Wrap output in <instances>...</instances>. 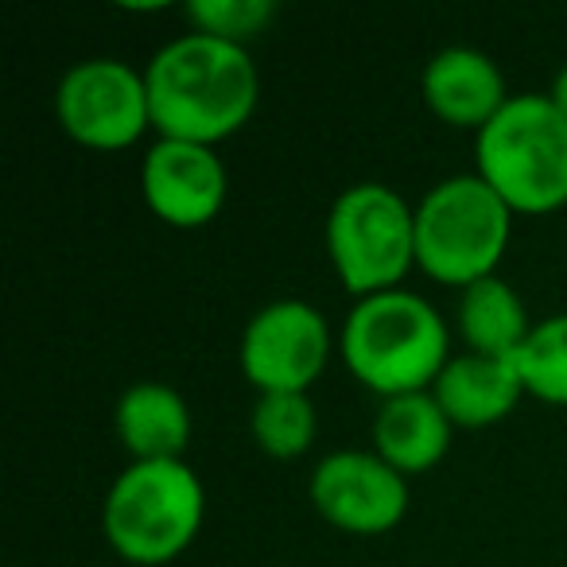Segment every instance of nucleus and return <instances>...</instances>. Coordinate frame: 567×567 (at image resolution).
I'll return each mask as SVG.
<instances>
[{"instance_id": "nucleus-1", "label": "nucleus", "mask_w": 567, "mask_h": 567, "mask_svg": "<svg viewBox=\"0 0 567 567\" xmlns=\"http://www.w3.org/2000/svg\"><path fill=\"white\" fill-rule=\"evenodd\" d=\"M152 128L167 141L214 144L249 125L260 102V74L249 48L187 32L164 43L144 66Z\"/></svg>"}, {"instance_id": "nucleus-2", "label": "nucleus", "mask_w": 567, "mask_h": 567, "mask_svg": "<svg viewBox=\"0 0 567 567\" xmlns=\"http://www.w3.org/2000/svg\"><path fill=\"white\" fill-rule=\"evenodd\" d=\"M342 362L381 401L427 393L451 362V334L440 311L409 288L354 300L342 323Z\"/></svg>"}, {"instance_id": "nucleus-3", "label": "nucleus", "mask_w": 567, "mask_h": 567, "mask_svg": "<svg viewBox=\"0 0 567 567\" xmlns=\"http://www.w3.org/2000/svg\"><path fill=\"white\" fill-rule=\"evenodd\" d=\"M478 175L513 214L567 206V117L548 94H517L474 136Z\"/></svg>"}, {"instance_id": "nucleus-4", "label": "nucleus", "mask_w": 567, "mask_h": 567, "mask_svg": "<svg viewBox=\"0 0 567 567\" xmlns=\"http://www.w3.org/2000/svg\"><path fill=\"white\" fill-rule=\"evenodd\" d=\"M206 517L198 474L175 463H128L105 494V540L125 564L164 567L195 544Z\"/></svg>"}, {"instance_id": "nucleus-5", "label": "nucleus", "mask_w": 567, "mask_h": 567, "mask_svg": "<svg viewBox=\"0 0 567 567\" xmlns=\"http://www.w3.org/2000/svg\"><path fill=\"white\" fill-rule=\"evenodd\" d=\"M513 234V210L478 172L435 183L416 203V268L447 288L497 276Z\"/></svg>"}, {"instance_id": "nucleus-6", "label": "nucleus", "mask_w": 567, "mask_h": 567, "mask_svg": "<svg viewBox=\"0 0 567 567\" xmlns=\"http://www.w3.org/2000/svg\"><path fill=\"white\" fill-rule=\"evenodd\" d=\"M327 257L354 300L401 288L416 268V206L385 183H354L327 214Z\"/></svg>"}, {"instance_id": "nucleus-7", "label": "nucleus", "mask_w": 567, "mask_h": 567, "mask_svg": "<svg viewBox=\"0 0 567 567\" xmlns=\"http://www.w3.org/2000/svg\"><path fill=\"white\" fill-rule=\"evenodd\" d=\"M55 117L82 148H133L152 128L148 79L121 59H82L59 79Z\"/></svg>"}, {"instance_id": "nucleus-8", "label": "nucleus", "mask_w": 567, "mask_h": 567, "mask_svg": "<svg viewBox=\"0 0 567 567\" xmlns=\"http://www.w3.org/2000/svg\"><path fill=\"white\" fill-rule=\"evenodd\" d=\"M241 373L257 393H308L331 362V327L308 300H272L245 323Z\"/></svg>"}, {"instance_id": "nucleus-9", "label": "nucleus", "mask_w": 567, "mask_h": 567, "mask_svg": "<svg viewBox=\"0 0 567 567\" xmlns=\"http://www.w3.org/2000/svg\"><path fill=\"white\" fill-rule=\"evenodd\" d=\"M308 494L319 517L350 536L393 533L409 513V478L378 451H334L319 458Z\"/></svg>"}, {"instance_id": "nucleus-10", "label": "nucleus", "mask_w": 567, "mask_h": 567, "mask_svg": "<svg viewBox=\"0 0 567 567\" xmlns=\"http://www.w3.org/2000/svg\"><path fill=\"white\" fill-rule=\"evenodd\" d=\"M226 164L206 144L167 141L159 136L141 164V195L144 206L164 226L203 229L226 206Z\"/></svg>"}, {"instance_id": "nucleus-11", "label": "nucleus", "mask_w": 567, "mask_h": 567, "mask_svg": "<svg viewBox=\"0 0 567 567\" xmlns=\"http://www.w3.org/2000/svg\"><path fill=\"white\" fill-rule=\"evenodd\" d=\"M424 105L451 128H471L474 136L502 113L509 102L505 74L486 51L474 48H443L427 59L420 74Z\"/></svg>"}, {"instance_id": "nucleus-12", "label": "nucleus", "mask_w": 567, "mask_h": 567, "mask_svg": "<svg viewBox=\"0 0 567 567\" xmlns=\"http://www.w3.org/2000/svg\"><path fill=\"white\" fill-rule=\"evenodd\" d=\"M432 396L455 427H489L509 416L520 404V396L528 393L513 358H489L466 350L463 358H451L443 365Z\"/></svg>"}, {"instance_id": "nucleus-13", "label": "nucleus", "mask_w": 567, "mask_h": 567, "mask_svg": "<svg viewBox=\"0 0 567 567\" xmlns=\"http://www.w3.org/2000/svg\"><path fill=\"white\" fill-rule=\"evenodd\" d=\"M113 432L133 463H175L190 447L187 396L159 381L128 385L113 409Z\"/></svg>"}, {"instance_id": "nucleus-14", "label": "nucleus", "mask_w": 567, "mask_h": 567, "mask_svg": "<svg viewBox=\"0 0 567 567\" xmlns=\"http://www.w3.org/2000/svg\"><path fill=\"white\" fill-rule=\"evenodd\" d=\"M451 432H455V424L440 409L432 389L389 396L373 416V451L396 474L412 478V474H427L432 466L443 463L451 447Z\"/></svg>"}, {"instance_id": "nucleus-15", "label": "nucleus", "mask_w": 567, "mask_h": 567, "mask_svg": "<svg viewBox=\"0 0 567 567\" xmlns=\"http://www.w3.org/2000/svg\"><path fill=\"white\" fill-rule=\"evenodd\" d=\"M458 334L471 347V354L513 358L533 334V323H528V308L517 288L505 284L502 276H486L458 296Z\"/></svg>"}, {"instance_id": "nucleus-16", "label": "nucleus", "mask_w": 567, "mask_h": 567, "mask_svg": "<svg viewBox=\"0 0 567 567\" xmlns=\"http://www.w3.org/2000/svg\"><path fill=\"white\" fill-rule=\"evenodd\" d=\"M249 432L268 458H300L319 432L316 404L308 393H260L249 412Z\"/></svg>"}, {"instance_id": "nucleus-17", "label": "nucleus", "mask_w": 567, "mask_h": 567, "mask_svg": "<svg viewBox=\"0 0 567 567\" xmlns=\"http://www.w3.org/2000/svg\"><path fill=\"white\" fill-rule=\"evenodd\" d=\"M513 362L528 396L567 409V311L533 323V334L513 354Z\"/></svg>"}, {"instance_id": "nucleus-18", "label": "nucleus", "mask_w": 567, "mask_h": 567, "mask_svg": "<svg viewBox=\"0 0 567 567\" xmlns=\"http://www.w3.org/2000/svg\"><path fill=\"white\" fill-rule=\"evenodd\" d=\"M183 17H187L190 32L234 43V48H249L272 24L276 4L272 0H190Z\"/></svg>"}, {"instance_id": "nucleus-19", "label": "nucleus", "mask_w": 567, "mask_h": 567, "mask_svg": "<svg viewBox=\"0 0 567 567\" xmlns=\"http://www.w3.org/2000/svg\"><path fill=\"white\" fill-rule=\"evenodd\" d=\"M548 97H551V102H556V110H559V113H564V117H567V63L559 66V74H556V79H551V90H548Z\"/></svg>"}]
</instances>
